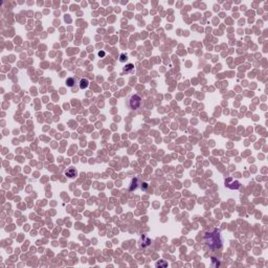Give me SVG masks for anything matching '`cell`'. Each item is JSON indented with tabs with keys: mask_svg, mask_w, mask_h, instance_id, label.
<instances>
[{
	"mask_svg": "<svg viewBox=\"0 0 268 268\" xmlns=\"http://www.w3.org/2000/svg\"><path fill=\"white\" fill-rule=\"evenodd\" d=\"M204 241H205L206 246L211 249V250H216L221 248L222 246V237H221V232L216 229V228H210L207 230L204 235Z\"/></svg>",
	"mask_w": 268,
	"mask_h": 268,
	"instance_id": "6da1fadb",
	"label": "cell"
},
{
	"mask_svg": "<svg viewBox=\"0 0 268 268\" xmlns=\"http://www.w3.org/2000/svg\"><path fill=\"white\" fill-rule=\"evenodd\" d=\"M127 106L131 110H136L140 108L142 106V98L137 94H132L128 97V102H127Z\"/></svg>",
	"mask_w": 268,
	"mask_h": 268,
	"instance_id": "7a4b0ae2",
	"label": "cell"
},
{
	"mask_svg": "<svg viewBox=\"0 0 268 268\" xmlns=\"http://www.w3.org/2000/svg\"><path fill=\"white\" fill-rule=\"evenodd\" d=\"M65 175L68 176L69 178H73V177L76 176V170L73 169V168H68L67 170L65 171Z\"/></svg>",
	"mask_w": 268,
	"mask_h": 268,
	"instance_id": "3957f363",
	"label": "cell"
},
{
	"mask_svg": "<svg viewBox=\"0 0 268 268\" xmlns=\"http://www.w3.org/2000/svg\"><path fill=\"white\" fill-rule=\"evenodd\" d=\"M89 85V82L87 79H81L80 81V89H85Z\"/></svg>",
	"mask_w": 268,
	"mask_h": 268,
	"instance_id": "277c9868",
	"label": "cell"
},
{
	"mask_svg": "<svg viewBox=\"0 0 268 268\" xmlns=\"http://www.w3.org/2000/svg\"><path fill=\"white\" fill-rule=\"evenodd\" d=\"M75 77H68V79L66 80V84H67V86L68 87H73V85L75 84Z\"/></svg>",
	"mask_w": 268,
	"mask_h": 268,
	"instance_id": "5b68a950",
	"label": "cell"
},
{
	"mask_svg": "<svg viewBox=\"0 0 268 268\" xmlns=\"http://www.w3.org/2000/svg\"><path fill=\"white\" fill-rule=\"evenodd\" d=\"M124 70L126 72H133L134 71V66L132 65V64H129V65H127L125 68H124Z\"/></svg>",
	"mask_w": 268,
	"mask_h": 268,
	"instance_id": "8992f818",
	"label": "cell"
},
{
	"mask_svg": "<svg viewBox=\"0 0 268 268\" xmlns=\"http://www.w3.org/2000/svg\"><path fill=\"white\" fill-rule=\"evenodd\" d=\"M125 60L127 61V56L122 55V56H121V62H125Z\"/></svg>",
	"mask_w": 268,
	"mask_h": 268,
	"instance_id": "52a82bcc",
	"label": "cell"
},
{
	"mask_svg": "<svg viewBox=\"0 0 268 268\" xmlns=\"http://www.w3.org/2000/svg\"><path fill=\"white\" fill-rule=\"evenodd\" d=\"M104 55H105V52H104V51H100V52H98V56H100V57H103Z\"/></svg>",
	"mask_w": 268,
	"mask_h": 268,
	"instance_id": "ba28073f",
	"label": "cell"
}]
</instances>
